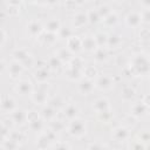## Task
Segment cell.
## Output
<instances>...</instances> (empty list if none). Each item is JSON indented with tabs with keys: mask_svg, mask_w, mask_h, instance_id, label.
<instances>
[{
	"mask_svg": "<svg viewBox=\"0 0 150 150\" xmlns=\"http://www.w3.org/2000/svg\"><path fill=\"white\" fill-rule=\"evenodd\" d=\"M129 69L135 76H146L150 74V54L146 52H138L132 55Z\"/></svg>",
	"mask_w": 150,
	"mask_h": 150,
	"instance_id": "obj_1",
	"label": "cell"
},
{
	"mask_svg": "<svg viewBox=\"0 0 150 150\" xmlns=\"http://www.w3.org/2000/svg\"><path fill=\"white\" fill-rule=\"evenodd\" d=\"M68 134L73 137H82L87 132V124L86 121L81 118H75L73 121H69V124L67 127Z\"/></svg>",
	"mask_w": 150,
	"mask_h": 150,
	"instance_id": "obj_2",
	"label": "cell"
},
{
	"mask_svg": "<svg viewBox=\"0 0 150 150\" xmlns=\"http://www.w3.org/2000/svg\"><path fill=\"white\" fill-rule=\"evenodd\" d=\"M48 88H49V86L47 82L39 83L36 89H34L33 94L30 95L32 101L38 105L45 104L47 102V97H48Z\"/></svg>",
	"mask_w": 150,
	"mask_h": 150,
	"instance_id": "obj_3",
	"label": "cell"
},
{
	"mask_svg": "<svg viewBox=\"0 0 150 150\" xmlns=\"http://www.w3.org/2000/svg\"><path fill=\"white\" fill-rule=\"evenodd\" d=\"M115 81H114V77L110 76L109 74H102V75H98L95 80V87L100 90H109L112 88Z\"/></svg>",
	"mask_w": 150,
	"mask_h": 150,
	"instance_id": "obj_4",
	"label": "cell"
},
{
	"mask_svg": "<svg viewBox=\"0 0 150 150\" xmlns=\"http://www.w3.org/2000/svg\"><path fill=\"white\" fill-rule=\"evenodd\" d=\"M15 91L18 94H20L21 96H27V95H32L33 91H34V88H33V84L29 80L27 79H22V80H19L14 87Z\"/></svg>",
	"mask_w": 150,
	"mask_h": 150,
	"instance_id": "obj_5",
	"label": "cell"
},
{
	"mask_svg": "<svg viewBox=\"0 0 150 150\" xmlns=\"http://www.w3.org/2000/svg\"><path fill=\"white\" fill-rule=\"evenodd\" d=\"M148 110H149V107L143 101H137L131 105L130 115L134 116L135 118H141V117H144L146 115Z\"/></svg>",
	"mask_w": 150,
	"mask_h": 150,
	"instance_id": "obj_6",
	"label": "cell"
},
{
	"mask_svg": "<svg viewBox=\"0 0 150 150\" xmlns=\"http://www.w3.org/2000/svg\"><path fill=\"white\" fill-rule=\"evenodd\" d=\"M95 88V81L87 79V77H82L79 82H77V89L82 95H89Z\"/></svg>",
	"mask_w": 150,
	"mask_h": 150,
	"instance_id": "obj_7",
	"label": "cell"
},
{
	"mask_svg": "<svg viewBox=\"0 0 150 150\" xmlns=\"http://www.w3.org/2000/svg\"><path fill=\"white\" fill-rule=\"evenodd\" d=\"M23 69H25V68L22 67V64H21L20 62H18V61H15V60H12V61L8 63L7 73H8V75H9L11 79L16 80V79H19V77L21 76Z\"/></svg>",
	"mask_w": 150,
	"mask_h": 150,
	"instance_id": "obj_8",
	"label": "cell"
},
{
	"mask_svg": "<svg viewBox=\"0 0 150 150\" xmlns=\"http://www.w3.org/2000/svg\"><path fill=\"white\" fill-rule=\"evenodd\" d=\"M27 33L30 35V36H40L42 33H43V29H45V26L41 23V21L39 20H30L28 23H27Z\"/></svg>",
	"mask_w": 150,
	"mask_h": 150,
	"instance_id": "obj_9",
	"label": "cell"
},
{
	"mask_svg": "<svg viewBox=\"0 0 150 150\" xmlns=\"http://www.w3.org/2000/svg\"><path fill=\"white\" fill-rule=\"evenodd\" d=\"M80 112V109L77 107L76 103L74 102H70L68 104L64 105V108L62 109V114H63V117L69 120V121H73L75 118H77V115Z\"/></svg>",
	"mask_w": 150,
	"mask_h": 150,
	"instance_id": "obj_10",
	"label": "cell"
},
{
	"mask_svg": "<svg viewBox=\"0 0 150 150\" xmlns=\"http://www.w3.org/2000/svg\"><path fill=\"white\" fill-rule=\"evenodd\" d=\"M125 23L131 28H137L142 23V16L139 12L131 11L125 15Z\"/></svg>",
	"mask_w": 150,
	"mask_h": 150,
	"instance_id": "obj_11",
	"label": "cell"
},
{
	"mask_svg": "<svg viewBox=\"0 0 150 150\" xmlns=\"http://www.w3.org/2000/svg\"><path fill=\"white\" fill-rule=\"evenodd\" d=\"M9 117L16 125H23L27 122V111H25L21 108H16L14 111L9 114Z\"/></svg>",
	"mask_w": 150,
	"mask_h": 150,
	"instance_id": "obj_12",
	"label": "cell"
},
{
	"mask_svg": "<svg viewBox=\"0 0 150 150\" xmlns=\"http://www.w3.org/2000/svg\"><path fill=\"white\" fill-rule=\"evenodd\" d=\"M130 136V131L128 128L123 127V125H120V127H116L112 132H111V137L116 141V142H123V141H127Z\"/></svg>",
	"mask_w": 150,
	"mask_h": 150,
	"instance_id": "obj_13",
	"label": "cell"
},
{
	"mask_svg": "<svg viewBox=\"0 0 150 150\" xmlns=\"http://www.w3.org/2000/svg\"><path fill=\"white\" fill-rule=\"evenodd\" d=\"M16 109V102L15 100L9 95H2L1 96V110L4 112H12Z\"/></svg>",
	"mask_w": 150,
	"mask_h": 150,
	"instance_id": "obj_14",
	"label": "cell"
},
{
	"mask_svg": "<svg viewBox=\"0 0 150 150\" xmlns=\"http://www.w3.org/2000/svg\"><path fill=\"white\" fill-rule=\"evenodd\" d=\"M67 48L73 54L74 53H79L80 50H82V38H80L77 35H71L67 40Z\"/></svg>",
	"mask_w": 150,
	"mask_h": 150,
	"instance_id": "obj_15",
	"label": "cell"
},
{
	"mask_svg": "<svg viewBox=\"0 0 150 150\" xmlns=\"http://www.w3.org/2000/svg\"><path fill=\"white\" fill-rule=\"evenodd\" d=\"M33 77L39 82V83H43L47 82V80L50 77V69L48 68V66H43V67H39L34 74Z\"/></svg>",
	"mask_w": 150,
	"mask_h": 150,
	"instance_id": "obj_16",
	"label": "cell"
},
{
	"mask_svg": "<svg viewBox=\"0 0 150 150\" xmlns=\"http://www.w3.org/2000/svg\"><path fill=\"white\" fill-rule=\"evenodd\" d=\"M93 110L96 111L97 114L100 112H103V111H107L110 109V103L108 101V98L105 97H98L96 98L94 102H93Z\"/></svg>",
	"mask_w": 150,
	"mask_h": 150,
	"instance_id": "obj_17",
	"label": "cell"
},
{
	"mask_svg": "<svg viewBox=\"0 0 150 150\" xmlns=\"http://www.w3.org/2000/svg\"><path fill=\"white\" fill-rule=\"evenodd\" d=\"M97 45L95 38L91 35H86L82 38V49L86 52H95L97 49Z\"/></svg>",
	"mask_w": 150,
	"mask_h": 150,
	"instance_id": "obj_18",
	"label": "cell"
},
{
	"mask_svg": "<svg viewBox=\"0 0 150 150\" xmlns=\"http://www.w3.org/2000/svg\"><path fill=\"white\" fill-rule=\"evenodd\" d=\"M64 75L70 81H80L83 77V70L75 69V68H71V67L67 66V68L64 70Z\"/></svg>",
	"mask_w": 150,
	"mask_h": 150,
	"instance_id": "obj_19",
	"label": "cell"
},
{
	"mask_svg": "<svg viewBox=\"0 0 150 150\" xmlns=\"http://www.w3.org/2000/svg\"><path fill=\"white\" fill-rule=\"evenodd\" d=\"M87 22H88L87 12L80 11V12H77V13L74 15V18H73V26H74L75 28H81V27H83Z\"/></svg>",
	"mask_w": 150,
	"mask_h": 150,
	"instance_id": "obj_20",
	"label": "cell"
},
{
	"mask_svg": "<svg viewBox=\"0 0 150 150\" xmlns=\"http://www.w3.org/2000/svg\"><path fill=\"white\" fill-rule=\"evenodd\" d=\"M61 27H62L61 26V22L56 18H50L45 23V30L46 32H50V33H56L57 34V32L60 30Z\"/></svg>",
	"mask_w": 150,
	"mask_h": 150,
	"instance_id": "obj_21",
	"label": "cell"
},
{
	"mask_svg": "<svg viewBox=\"0 0 150 150\" xmlns=\"http://www.w3.org/2000/svg\"><path fill=\"white\" fill-rule=\"evenodd\" d=\"M55 55H56L63 63H69L70 60L73 59V53H71L67 47H61V48L56 49Z\"/></svg>",
	"mask_w": 150,
	"mask_h": 150,
	"instance_id": "obj_22",
	"label": "cell"
},
{
	"mask_svg": "<svg viewBox=\"0 0 150 150\" xmlns=\"http://www.w3.org/2000/svg\"><path fill=\"white\" fill-rule=\"evenodd\" d=\"M55 116H56V110H55L52 105L47 104V105H45V107L42 108V110H41V117H42L45 121L52 122L53 120H55Z\"/></svg>",
	"mask_w": 150,
	"mask_h": 150,
	"instance_id": "obj_23",
	"label": "cell"
},
{
	"mask_svg": "<svg viewBox=\"0 0 150 150\" xmlns=\"http://www.w3.org/2000/svg\"><path fill=\"white\" fill-rule=\"evenodd\" d=\"M59 35L56 33H50V32H43L41 35H40V40L45 43V45H54L57 40Z\"/></svg>",
	"mask_w": 150,
	"mask_h": 150,
	"instance_id": "obj_24",
	"label": "cell"
},
{
	"mask_svg": "<svg viewBox=\"0 0 150 150\" xmlns=\"http://www.w3.org/2000/svg\"><path fill=\"white\" fill-rule=\"evenodd\" d=\"M30 54L27 52V49H25V48H16V49H14L13 50V53H12V56H13V60H15V61H18V62H22V61H25L28 56H29Z\"/></svg>",
	"mask_w": 150,
	"mask_h": 150,
	"instance_id": "obj_25",
	"label": "cell"
},
{
	"mask_svg": "<svg viewBox=\"0 0 150 150\" xmlns=\"http://www.w3.org/2000/svg\"><path fill=\"white\" fill-rule=\"evenodd\" d=\"M62 64H63V62L54 54V55H50L49 57H48V60H47V66H48V68L50 69V70H59L61 67H62Z\"/></svg>",
	"mask_w": 150,
	"mask_h": 150,
	"instance_id": "obj_26",
	"label": "cell"
},
{
	"mask_svg": "<svg viewBox=\"0 0 150 150\" xmlns=\"http://www.w3.org/2000/svg\"><path fill=\"white\" fill-rule=\"evenodd\" d=\"M135 96H136V91H135V89H134L132 87H130V86H125V87L121 90V97H122L123 101L129 102V101L134 100Z\"/></svg>",
	"mask_w": 150,
	"mask_h": 150,
	"instance_id": "obj_27",
	"label": "cell"
},
{
	"mask_svg": "<svg viewBox=\"0 0 150 150\" xmlns=\"http://www.w3.org/2000/svg\"><path fill=\"white\" fill-rule=\"evenodd\" d=\"M50 144H52V142L48 139V137L45 135V132L40 134V136L36 138V142H35V146H36L39 150H45V149H47Z\"/></svg>",
	"mask_w": 150,
	"mask_h": 150,
	"instance_id": "obj_28",
	"label": "cell"
},
{
	"mask_svg": "<svg viewBox=\"0 0 150 150\" xmlns=\"http://www.w3.org/2000/svg\"><path fill=\"white\" fill-rule=\"evenodd\" d=\"M121 43H122V39H121V36H120L118 34L111 33V34L108 36V43H107V46H108L109 48H112V49L118 48V47L121 46Z\"/></svg>",
	"mask_w": 150,
	"mask_h": 150,
	"instance_id": "obj_29",
	"label": "cell"
},
{
	"mask_svg": "<svg viewBox=\"0 0 150 150\" xmlns=\"http://www.w3.org/2000/svg\"><path fill=\"white\" fill-rule=\"evenodd\" d=\"M43 121H45V120H43L42 117H40V118L35 120V121L29 122V123H28L29 130L35 131V132H41V131L45 129V122H43Z\"/></svg>",
	"mask_w": 150,
	"mask_h": 150,
	"instance_id": "obj_30",
	"label": "cell"
},
{
	"mask_svg": "<svg viewBox=\"0 0 150 150\" xmlns=\"http://www.w3.org/2000/svg\"><path fill=\"white\" fill-rule=\"evenodd\" d=\"M94 60L98 63L105 62L108 60V52L105 50V48H101L98 47L95 52H94Z\"/></svg>",
	"mask_w": 150,
	"mask_h": 150,
	"instance_id": "obj_31",
	"label": "cell"
},
{
	"mask_svg": "<svg viewBox=\"0 0 150 150\" xmlns=\"http://www.w3.org/2000/svg\"><path fill=\"white\" fill-rule=\"evenodd\" d=\"M108 34L104 33V32H97L94 38H95V41H96V45L97 47H101V48H104L108 43Z\"/></svg>",
	"mask_w": 150,
	"mask_h": 150,
	"instance_id": "obj_32",
	"label": "cell"
},
{
	"mask_svg": "<svg viewBox=\"0 0 150 150\" xmlns=\"http://www.w3.org/2000/svg\"><path fill=\"white\" fill-rule=\"evenodd\" d=\"M83 76L87 77V79L94 80V79H96L98 76V71L95 68V66L88 64V66H84V68H83Z\"/></svg>",
	"mask_w": 150,
	"mask_h": 150,
	"instance_id": "obj_33",
	"label": "cell"
},
{
	"mask_svg": "<svg viewBox=\"0 0 150 150\" xmlns=\"http://www.w3.org/2000/svg\"><path fill=\"white\" fill-rule=\"evenodd\" d=\"M87 15H88V22H90V23H97L102 19L100 16V14H98L97 8H90V9H88Z\"/></svg>",
	"mask_w": 150,
	"mask_h": 150,
	"instance_id": "obj_34",
	"label": "cell"
},
{
	"mask_svg": "<svg viewBox=\"0 0 150 150\" xmlns=\"http://www.w3.org/2000/svg\"><path fill=\"white\" fill-rule=\"evenodd\" d=\"M9 138L13 139L14 142H16L18 144H20V143H22L23 141H26L27 136H26V134H25L23 131L13 130V131H11V134H9Z\"/></svg>",
	"mask_w": 150,
	"mask_h": 150,
	"instance_id": "obj_35",
	"label": "cell"
},
{
	"mask_svg": "<svg viewBox=\"0 0 150 150\" xmlns=\"http://www.w3.org/2000/svg\"><path fill=\"white\" fill-rule=\"evenodd\" d=\"M69 67L71 68H75V69H81L83 70L84 68V62H83V59L80 57V56H73V59L70 60V62L68 63Z\"/></svg>",
	"mask_w": 150,
	"mask_h": 150,
	"instance_id": "obj_36",
	"label": "cell"
},
{
	"mask_svg": "<svg viewBox=\"0 0 150 150\" xmlns=\"http://www.w3.org/2000/svg\"><path fill=\"white\" fill-rule=\"evenodd\" d=\"M49 105H52L55 110H59V109H63L66 104H64V101L60 96H54L53 98L49 100Z\"/></svg>",
	"mask_w": 150,
	"mask_h": 150,
	"instance_id": "obj_37",
	"label": "cell"
},
{
	"mask_svg": "<svg viewBox=\"0 0 150 150\" xmlns=\"http://www.w3.org/2000/svg\"><path fill=\"white\" fill-rule=\"evenodd\" d=\"M118 21V15L116 12L111 11V13H109L104 19H103V22L107 25V26H114L116 22Z\"/></svg>",
	"mask_w": 150,
	"mask_h": 150,
	"instance_id": "obj_38",
	"label": "cell"
},
{
	"mask_svg": "<svg viewBox=\"0 0 150 150\" xmlns=\"http://www.w3.org/2000/svg\"><path fill=\"white\" fill-rule=\"evenodd\" d=\"M1 146H2V148H5L6 150H16V149H18V146H19V144L8 137V138L2 139Z\"/></svg>",
	"mask_w": 150,
	"mask_h": 150,
	"instance_id": "obj_39",
	"label": "cell"
},
{
	"mask_svg": "<svg viewBox=\"0 0 150 150\" xmlns=\"http://www.w3.org/2000/svg\"><path fill=\"white\" fill-rule=\"evenodd\" d=\"M49 129H52V130H54L55 132H60V131H62L64 128H66V125H64V123L62 122V121H60V120H53L52 122H50V124H49Z\"/></svg>",
	"mask_w": 150,
	"mask_h": 150,
	"instance_id": "obj_40",
	"label": "cell"
},
{
	"mask_svg": "<svg viewBox=\"0 0 150 150\" xmlns=\"http://www.w3.org/2000/svg\"><path fill=\"white\" fill-rule=\"evenodd\" d=\"M97 11H98V14H100V16L102 18V20H103L109 13H111V8H110V6L107 5V4H101V5L97 7Z\"/></svg>",
	"mask_w": 150,
	"mask_h": 150,
	"instance_id": "obj_41",
	"label": "cell"
},
{
	"mask_svg": "<svg viewBox=\"0 0 150 150\" xmlns=\"http://www.w3.org/2000/svg\"><path fill=\"white\" fill-rule=\"evenodd\" d=\"M97 117H98V120H100L101 122L108 123V122L112 118V111H111V109H109V110H107V111L100 112V114H97Z\"/></svg>",
	"mask_w": 150,
	"mask_h": 150,
	"instance_id": "obj_42",
	"label": "cell"
},
{
	"mask_svg": "<svg viewBox=\"0 0 150 150\" xmlns=\"http://www.w3.org/2000/svg\"><path fill=\"white\" fill-rule=\"evenodd\" d=\"M57 35H59V38H62V39L68 40V39L73 35V32H71V29L68 28V27H61L60 30L57 32Z\"/></svg>",
	"mask_w": 150,
	"mask_h": 150,
	"instance_id": "obj_43",
	"label": "cell"
},
{
	"mask_svg": "<svg viewBox=\"0 0 150 150\" xmlns=\"http://www.w3.org/2000/svg\"><path fill=\"white\" fill-rule=\"evenodd\" d=\"M138 139L143 143L150 142V129H143L138 132Z\"/></svg>",
	"mask_w": 150,
	"mask_h": 150,
	"instance_id": "obj_44",
	"label": "cell"
},
{
	"mask_svg": "<svg viewBox=\"0 0 150 150\" xmlns=\"http://www.w3.org/2000/svg\"><path fill=\"white\" fill-rule=\"evenodd\" d=\"M129 150H146V148H145V144L138 139V141H134L130 144Z\"/></svg>",
	"mask_w": 150,
	"mask_h": 150,
	"instance_id": "obj_45",
	"label": "cell"
},
{
	"mask_svg": "<svg viewBox=\"0 0 150 150\" xmlns=\"http://www.w3.org/2000/svg\"><path fill=\"white\" fill-rule=\"evenodd\" d=\"M35 59L32 56V55H29L25 61H22L21 62V64H22V67L25 68V69H29V68H32L33 66H35Z\"/></svg>",
	"mask_w": 150,
	"mask_h": 150,
	"instance_id": "obj_46",
	"label": "cell"
},
{
	"mask_svg": "<svg viewBox=\"0 0 150 150\" xmlns=\"http://www.w3.org/2000/svg\"><path fill=\"white\" fill-rule=\"evenodd\" d=\"M52 150H70V146L66 142H55Z\"/></svg>",
	"mask_w": 150,
	"mask_h": 150,
	"instance_id": "obj_47",
	"label": "cell"
},
{
	"mask_svg": "<svg viewBox=\"0 0 150 150\" xmlns=\"http://www.w3.org/2000/svg\"><path fill=\"white\" fill-rule=\"evenodd\" d=\"M38 118H40V114L36 110H29V111H27V123H29L32 121H35Z\"/></svg>",
	"mask_w": 150,
	"mask_h": 150,
	"instance_id": "obj_48",
	"label": "cell"
},
{
	"mask_svg": "<svg viewBox=\"0 0 150 150\" xmlns=\"http://www.w3.org/2000/svg\"><path fill=\"white\" fill-rule=\"evenodd\" d=\"M45 132V135L48 137V139L52 142V143H54V142H56L57 141V132H55L54 130H52V129H48V130H45L43 131Z\"/></svg>",
	"mask_w": 150,
	"mask_h": 150,
	"instance_id": "obj_49",
	"label": "cell"
},
{
	"mask_svg": "<svg viewBox=\"0 0 150 150\" xmlns=\"http://www.w3.org/2000/svg\"><path fill=\"white\" fill-rule=\"evenodd\" d=\"M142 16V22L144 23H150V8L149 9H143L141 13Z\"/></svg>",
	"mask_w": 150,
	"mask_h": 150,
	"instance_id": "obj_50",
	"label": "cell"
},
{
	"mask_svg": "<svg viewBox=\"0 0 150 150\" xmlns=\"http://www.w3.org/2000/svg\"><path fill=\"white\" fill-rule=\"evenodd\" d=\"M13 125H14V122L12 121L11 117H5V118H2V121H1V127H6V128H8V129L12 130Z\"/></svg>",
	"mask_w": 150,
	"mask_h": 150,
	"instance_id": "obj_51",
	"label": "cell"
},
{
	"mask_svg": "<svg viewBox=\"0 0 150 150\" xmlns=\"http://www.w3.org/2000/svg\"><path fill=\"white\" fill-rule=\"evenodd\" d=\"M103 145H104V144H102V143H100V142H93V143L89 144L88 150H102Z\"/></svg>",
	"mask_w": 150,
	"mask_h": 150,
	"instance_id": "obj_52",
	"label": "cell"
},
{
	"mask_svg": "<svg viewBox=\"0 0 150 150\" xmlns=\"http://www.w3.org/2000/svg\"><path fill=\"white\" fill-rule=\"evenodd\" d=\"M139 38L143 40H146L150 38V29L149 28H142L139 32Z\"/></svg>",
	"mask_w": 150,
	"mask_h": 150,
	"instance_id": "obj_53",
	"label": "cell"
},
{
	"mask_svg": "<svg viewBox=\"0 0 150 150\" xmlns=\"http://www.w3.org/2000/svg\"><path fill=\"white\" fill-rule=\"evenodd\" d=\"M6 39H7V33H6V30L4 28H1L0 29V43H1V46L5 45Z\"/></svg>",
	"mask_w": 150,
	"mask_h": 150,
	"instance_id": "obj_54",
	"label": "cell"
},
{
	"mask_svg": "<svg viewBox=\"0 0 150 150\" xmlns=\"http://www.w3.org/2000/svg\"><path fill=\"white\" fill-rule=\"evenodd\" d=\"M7 67H8V64H6L5 60H4V59H1V61H0V69H1V74H4V73L7 70Z\"/></svg>",
	"mask_w": 150,
	"mask_h": 150,
	"instance_id": "obj_55",
	"label": "cell"
},
{
	"mask_svg": "<svg viewBox=\"0 0 150 150\" xmlns=\"http://www.w3.org/2000/svg\"><path fill=\"white\" fill-rule=\"evenodd\" d=\"M139 4L144 9H149L150 8V0H143V1H139Z\"/></svg>",
	"mask_w": 150,
	"mask_h": 150,
	"instance_id": "obj_56",
	"label": "cell"
},
{
	"mask_svg": "<svg viewBox=\"0 0 150 150\" xmlns=\"http://www.w3.org/2000/svg\"><path fill=\"white\" fill-rule=\"evenodd\" d=\"M142 101H143V102H144V103L150 108V91H149V93L143 97V100H142Z\"/></svg>",
	"mask_w": 150,
	"mask_h": 150,
	"instance_id": "obj_57",
	"label": "cell"
},
{
	"mask_svg": "<svg viewBox=\"0 0 150 150\" xmlns=\"http://www.w3.org/2000/svg\"><path fill=\"white\" fill-rule=\"evenodd\" d=\"M64 6H67L68 8H73V7L76 6V2L75 1H66L64 2Z\"/></svg>",
	"mask_w": 150,
	"mask_h": 150,
	"instance_id": "obj_58",
	"label": "cell"
},
{
	"mask_svg": "<svg viewBox=\"0 0 150 150\" xmlns=\"http://www.w3.org/2000/svg\"><path fill=\"white\" fill-rule=\"evenodd\" d=\"M102 150H111V148H109L108 145H105V144H104V145H103V148H102Z\"/></svg>",
	"mask_w": 150,
	"mask_h": 150,
	"instance_id": "obj_59",
	"label": "cell"
}]
</instances>
